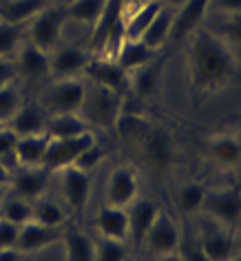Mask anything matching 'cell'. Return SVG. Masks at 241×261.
<instances>
[{"label":"cell","instance_id":"cell-1","mask_svg":"<svg viewBox=\"0 0 241 261\" xmlns=\"http://www.w3.org/2000/svg\"><path fill=\"white\" fill-rule=\"evenodd\" d=\"M186 67L191 100L195 107L212 100L237 80V60L234 51L217 31L195 29L188 36Z\"/></svg>","mask_w":241,"mask_h":261},{"label":"cell","instance_id":"cell-2","mask_svg":"<svg viewBox=\"0 0 241 261\" xmlns=\"http://www.w3.org/2000/svg\"><path fill=\"white\" fill-rule=\"evenodd\" d=\"M124 97L126 95L117 93V91L91 84V87H87L80 115L89 124H95L100 128H115L122 111H124Z\"/></svg>","mask_w":241,"mask_h":261},{"label":"cell","instance_id":"cell-3","mask_svg":"<svg viewBox=\"0 0 241 261\" xmlns=\"http://www.w3.org/2000/svg\"><path fill=\"white\" fill-rule=\"evenodd\" d=\"M67 9L64 5H53L51 3L49 7H44L40 14H38L34 20L27 24V40L36 47H40L42 51L51 54L58 42L62 38V29L67 24Z\"/></svg>","mask_w":241,"mask_h":261},{"label":"cell","instance_id":"cell-4","mask_svg":"<svg viewBox=\"0 0 241 261\" xmlns=\"http://www.w3.org/2000/svg\"><path fill=\"white\" fill-rule=\"evenodd\" d=\"M84 95H87V82L82 77H60L53 80L42 93V107L49 115L53 113H80Z\"/></svg>","mask_w":241,"mask_h":261},{"label":"cell","instance_id":"cell-5","mask_svg":"<svg viewBox=\"0 0 241 261\" xmlns=\"http://www.w3.org/2000/svg\"><path fill=\"white\" fill-rule=\"evenodd\" d=\"M135 144L140 148L142 160H144L148 164V168H153L155 173H166L173 168V164H175L173 140L164 128L157 126V124H151Z\"/></svg>","mask_w":241,"mask_h":261},{"label":"cell","instance_id":"cell-6","mask_svg":"<svg viewBox=\"0 0 241 261\" xmlns=\"http://www.w3.org/2000/svg\"><path fill=\"white\" fill-rule=\"evenodd\" d=\"M201 213L215 224L234 230L241 224V191L239 188H217L206 191Z\"/></svg>","mask_w":241,"mask_h":261},{"label":"cell","instance_id":"cell-7","mask_svg":"<svg viewBox=\"0 0 241 261\" xmlns=\"http://www.w3.org/2000/svg\"><path fill=\"white\" fill-rule=\"evenodd\" d=\"M93 142H95V135L91 130L67 140H51L42 162V168H47L49 173H58L67 166H73V162L80 158V153L84 148H89Z\"/></svg>","mask_w":241,"mask_h":261},{"label":"cell","instance_id":"cell-8","mask_svg":"<svg viewBox=\"0 0 241 261\" xmlns=\"http://www.w3.org/2000/svg\"><path fill=\"white\" fill-rule=\"evenodd\" d=\"M104 197L111 206L126 208L135 197H140V175L133 166L122 164L111 171L106 186H104Z\"/></svg>","mask_w":241,"mask_h":261},{"label":"cell","instance_id":"cell-9","mask_svg":"<svg viewBox=\"0 0 241 261\" xmlns=\"http://www.w3.org/2000/svg\"><path fill=\"white\" fill-rule=\"evenodd\" d=\"M93 54L82 47H56L49 54V75L53 80L60 77H80L87 71Z\"/></svg>","mask_w":241,"mask_h":261},{"label":"cell","instance_id":"cell-10","mask_svg":"<svg viewBox=\"0 0 241 261\" xmlns=\"http://www.w3.org/2000/svg\"><path fill=\"white\" fill-rule=\"evenodd\" d=\"M64 230H67V226H47V224H40V221L34 219V221H29V224L20 226L16 248L22 254L47 250V248L53 244H62Z\"/></svg>","mask_w":241,"mask_h":261},{"label":"cell","instance_id":"cell-11","mask_svg":"<svg viewBox=\"0 0 241 261\" xmlns=\"http://www.w3.org/2000/svg\"><path fill=\"white\" fill-rule=\"evenodd\" d=\"M179 241H181V232H179L177 221H175L168 213L159 211V215L155 217L153 226L148 228V232L144 237V246L155 254V257H159V254L177 252Z\"/></svg>","mask_w":241,"mask_h":261},{"label":"cell","instance_id":"cell-12","mask_svg":"<svg viewBox=\"0 0 241 261\" xmlns=\"http://www.w3.org/2000/svg\"><path fill=\"white\" fill-rule=\"evenodd\" d=\"M84 73H87L91 84H97V87H104V89H111V91H117V93L126 95L128 73L113 60V58L93 56Z\"/></svg>","mask_w":241,"mask_h":261},{"label":"cell","instance_id":"cell-13","mask_svg":"<svg viewBox=\"0 0 241 261\" xmlns=\"http://www.w3.org/2000/svg\"><path fill=\"white\" fill-rule=\"evenodd\" d=\"M91 175L77 166H67L60 171V184H62V197L67 206L73 213H82L84 206L89 204L91 195Z\"/></svg>","mask_w":241,"mask_h":261},{"label":"cell","instance_id":"cell-14","mask_svg":"<svg viewBox=\"0 0 241 261\" xmlns=\"http://www.w3.org/2000/svg\"><path fill=\"white\" fill-rule=\"evenodd\" d=\"M49 171L42 166H18L9 177V193L18 195V197H24L29 201H34L38 197H42L44 191H47V179Z\"/></svg>","mask_w":241,"mask_h":261},{"label":"cell","instance_id":"cell-15","mask_svg":"<svg viewBox=\"0 0 241 261\" xmlns=\"http://www.w3.org/2000/svg\"><path fill=\"white\" fill-rule=\"evenodd\" d=\"M14 60L18 75H22L31 84H38L44 77H49V54L40 47H36V44H31L29 40H24V44L18 47Z\"/></svg>","mask_w":241,"mask_h":261},{"label":"cell","instance_id":"cell-16","mask_svg":"<svg viewBox=\"0 0 241 261\" xmlns=\"http://www.w3.org/2000/svg\"><path fill=\"white\" fill-rule=\"evenodd\" d=\"M164 69H166V56L157 54L153 60H148L144 67L128 73V91H135L140 97H153L159 91Z\"/></svg>","mask_w":241,"mask_h":261},{"label":"cell","instance_id":"cell-17","mask_svg":"<svg viewBox=\"0 0 241 261\" xmlns=\"http://www.w3.org/2000/svg\"><path fill=\"white\" fill-rule=\"evenodd\" d=\"M159 211L162 208L157 206V201L151 199V197H135L131 204L126 206V213H128V237H131L138 246L144 244V237H146L148 228L153 226V221L159 215Z\"/></svg>","mask_w":241,"mask_h":261},{"label":"cell","instance_id":"cell-18","mask_svg":"<svg viewBox=\"0 0 241 261\" xmlns=\"http://www.w3.org/2000/svg\"><path fill=\"white\" fill-rule=\"evenodd\" d=\"M210 0H186L181 7L175 9L171 42H179L181 38H188L195 29L201 27V20L208 16Z\"/></svg>","mask_w":241,"mask_h":261},{"label":"cell","instance_id":"cell-19","mask_svg":"<svg viewBox=\"0 0 241 261\" xmlns=\"http://www.w3.org/2000/svg\"><path fill=\"white\" fill-rule=\"evenodd\" d=\"M201 248L210 257V261H226L232 254H237V244H234V234L228 228L219 226L212 221L210 228H204L201 234L197 237Z\"/></svg>","mask_w":241,"mask_h":261},{"label":"cell","instance_id":"cell-20","mask_svg":"<svg viewBox=\"0 0 241 261\" xmlns=\"http://www.w3.org/2000/svg\"><path fill=\"white\" fill-rule=\"evenodd\" d=\"M204 146L208 160L215 162L217 166L234 168L237 164H241V140L230 133L210 135V138H206Z\"/></svg>","mask_w":241,"mask_h":261},{"label":"cell","instance_id":"cell-21","mask_svg":"<svg viewBox=\"0 0 241 261\" xmlns=\"http://www.w3.org/2000/svg\"><path fill=\"white\" fill-rule=\"evenodd\" d=\"M49 113L40 102H22V107L18 109V113L7 122V126L14 130L18 138L22 135H36V133H44L47 126Z\"/></svg>","mask_w":241,"mask_h":261},{"label":"cell","instance_id":"cell-22","mask_svg":"<svg viewBox=\"0 0 241 261\" xmlns=\"http://www.w3.org/2000/svg\"><path fill=\"white\" fill-rule=\"evenodd\" d=\"M95 230L100 237L120 239L124 241L128 237V213L122 206L102 204L95 215Z\"/></svg>","mask_w":241,"mask_h":261},{"label":"cell","instance_id":"cell-23","mask_svg":"<svg viewBox=\"0 0 241 261\" xmlns=\"http://www.w3.org/2000/svg\"><path fill=\"white\" fill-rule=\"evenodd\" d=\"M164 5L159 0H146L142 5L135 7H126V16H124V34L128 40H140L142 34L148 29V24L155 20V16L162 11Z\"/></svg>","mask_w":241,"mask_h":261},{"label":"cell","instance_id":"cell-24","mask_svg":"<svg viewBox=\"0 0 241 261\" xmlns=\"http://www.w3.org/2000/svg\"><path fill=\"white\" fill-rule=\"evenodd\" d=\"M87 130H91V126L80 113H53L49 115L47 126H44V133L51 140L75 138V135H82Z\"/></svg>","mask_w":241,"mask_h":261},{"label":"cell","instance_id":"cell-25","mask_svg":"<svg viewBox=\"0 0 241 261\" xmlns=\"http://www.w3.org/2000/svg\"><path fill=\"white\" fill-rule=\"evenodd\" d=\"M51 138L47 133H36V135H22L18 138L16 144V160L18 166H42L44 155H47Z\"/></svg>","mask_w":241,"mask_h":261},{"label":"cell","instance_id":"cell-26","mask_svg":"<svg viewBox=\"0 0 241 261\" xmlns=\"http://www.w3.org/2000/svg\"><path fill=\"white\" fill-rule=\"evenodd\" d=\"M51 3L53 0H5L0 5V20L14 24H29Z\"/></svg>","mask_w":241,"mask_h":261},{"label":"cell","instance_id":"cell-27","mask_svg":"<svg viewBox=\"0 0 241 261\" xmlns=\"http://www.w3.org/2000/svg\"><path fill=\"white\" fill-rule=\"evenodd\" d=\"M173 18H175V9L171 7H162V11L155 16V20L148 24V29L142 34L140 40L148 44L155 51H164V47L171 42V29H173Z\"/></svg>","mask_w":241,"mask_h":261},{"label":"cell","instance_id":"cell-28","mask_svg":"<svg viewBox=\"0 0 241 261\" xmlns=\"http://www.w3.org/2000/svg\"><path fill=\"white\" fill-rule=\"evenodd\" d=\"M157 54H162V51H155L151 49L148 44H144L142 40H124V44L120 47V51H117L115 56V62L120 64L122 69L126 71V73H131V71L144 67V64L148 60H153Z\"/></svg>","mask_w":241,"mask_h":261},{"label":"cell","instance_id":"cell-29","mask_svg":"<svg viewBox=\"0 0 241 261\" xmlns=\"http://www.w3.org/2000/svg\"><path fill=\"white\" fill-rule=\"evenodd\" d=\"M64 246V261H95L93 254V239L80 228H69L62 237Z\"/></svg>","mask_w":241,"mask_h":261},{"label":"cell","instance_id":"cell-30","mask_svg":"<svg viewBox=\"0 0 241 261\" xmlns=\"http://www.w3.org/2000/svg\"><path fill=\"white\" fill-rule=\"evenodd\" d=\"M204 199H206V186L199 184V181H188L175 195V206L184 215H195L201 213Z\"/></svg>","mask_w":241,"mask_h":261},{"label":"cell","instance_id":"cell-31","mask_svg":"<svg viewBox=\"0 0 241 261\" xmlns=\"http://www.w3.org/2000/svg\"><path fill=\"white\" fill-rule=\"evenodd\" d=\"M104 3L106 0H71L64 5V9H67L69 20H77L87 27H93L104 9Z\"/></svg>","mask_w":241,"mask_h":261},{"label":"cell","instance_id":"cell-32","mask_svg":"<svg viewBox=\"0 0 241 261\" xmlns=\"http://www.w3.org/2000/svg\"><path fill=\"white\" fill-rule=\"evenodd\" d=\"M0 217L14 221L18 226L29 224V221H34V201L9 193V197L3 199V204H0Z\"/></svg>","mask_w":241,"mask_h":261},{"label":"cell","instance_id":"cell-33","mask_svg":"<svg viewBox=\"0 0 241 261\" xmlns=\"http://www.w3.org/2000/svg\"><path fill=\"white\" fill-rule=\"evenodd\" d=\"M34 219L47 226H67L69 215L64 213V208L58 201L42 195V197L34 199Z\"/></svg>","mask_w":241,"mask_h":261},{"label":"cell","instance_id":"cell-34","mask_svg":"<svg viewBox=\"0 0 241 261\" xmlns=\"http://www.w3.org/2000/svg\"><path fill=\"white\" fill-rule=\"evenodd\" d=\"M22 34H27V24H14L0 20V58L14 56L22 44Z\"/></svg>","mask_w":241,"mask_h":261},{"label":"cell","instance_id":"cell-35","mask_svg":"<svg viewBox=\"0 0 241 261\" xmlns=\"http://www.w3.org/2000/svg\"><path fill=\"white\" fill-rule=\"evenodd\" d=\"M93 254L95 261H128L126 246L120 239H109V237L93 239Z\"/></svg>","mask_w":241,"mask_h":261},{"label":"cell","instance_id":"cell-36","mask_svg":"<svg viewBox=\"0 0 241 261\" xmlns=\"http://www.w3.org/2000/svg\"><path fill=\"white\" fill-rule=\"evenodd\" d=\"M16 144H18V135L5 124V126L0 128V162H3V166L7 168L9 173H14L18 168Z\"/></svg>","mask_w":241,"mask_h":261},{"label":"cell","instance_id":"cell-37","mask_svg":"<svg viewBox=\"0 0 241 261\" xmlns=\"http://www.w3.org/2000/svg\"><path fill=\"white\" fill-rule=\"evenodd\" d=\"M20 107H22V97L14 87H11V84L0 89V122L7 124L11 117L18 113V109Z\"/></svg>","mask_w":241,"mask_h":261},{"label":"cell","instance_id":"cell-38","mask_svg":"<svg viewBox=\"0 0 241 261\" xmlns=\"http://www.w3.org/2000/svg\"><path fill=\"white\" fill-rule=\"evenodd\" d=\"M104 158H106V151H104L102 144L95 140L89 148H84V151L80 153V158H77V160L73 162V166L82 168V171H87V173H93L95 168L104 162Z\"/></svg>","mask_w":241,"mask_h":261},{"label":"cell","instance_id":"cell-39","mask_svg":"<svg viewBox=\"0 0 241 261\" xmlns=\"http://www.w3.org/2000/svg\"><path fill=\"white\" fill-rule=\"evenodd\" d=\"M217 34L228 42V47H230L232 51L241 54V16L226 18V20L219 24Z\"/></svg>","mask_w":241,"mask_h":261},{"label":"cell","instance_id":"cell-40","mask_svg":"<svg viewBox=\"0 0 241 261\" xmlns=\"http://www.w3.org/2000/svg\"><path fill=\"white\" fill-rule=\"evenodd\" d=\"M181 261H210V257L206 254V250L201 248L197 239H188V241H179L177 248Z\"/></svg>","mask_w":241,"mask_h":261},{"label":"cell","instance_id":"cell-41","mask_svg":"<svg viewBox=\"0 0 241 261\" xmlns=\"http://www.w3.org/2000/svg\"><path fill=\"white\" fill-rule=\"evenodd\" d=\"M18 232H20V226L5 219V217H0V250H5V248H16Z\"/></svg>","mask_w":241,"mask_h":261},{"label":"cell","instance_id":"cell-42","mask_svg":"<svg viewBox=\"0 0 241 261\" xmlns=\"http://www.w3.org/2000/svg\"><path fill=\"white\" fill-rule=\"evenodd\" d=\"M221 14L226 18L230 16H241V0H210L208 14Z\"/></svg>","mask_w":241,"mask_h":261},{"label":"cell","instance_id":"cell-43","mask_svg":"<svg viewBox=\"0 0 241 261\" xmlns=\"http://www.w3.org/2000/svg\"><path fill=\"white\" fill-rule=\"evenodd\" d=\"M16 75H18V69H16V60H14V58H11V56L0 58V89L14 82Z\"/></svg>","mask_w":241,"mask_h":261},{"label":"cell","instance_id":"cell-44","mask_svg":"<svg viewBox=\"0 0 241 261\" xmlns=\"http://www.w3.org/2000/svg\"><path fill=\"white\" fill-rule=\"evenodd\" d=\"M0 261H24V254L18 248H5L0 250Z\"/></svg>","mask_w":241,"mask_h":261},{"label":"cell","instance_id":"cell-45","mask_svg":"<svg viewBox=\"0 0 241 261\" xmlns=\"http://www.w3.org/2000/svg\"><path fill=\"white\" fill-rule=\"evenodd\" d=\"M9 177H11V173L3 166V162H0V186H7L9 184Z\"/></svg>","mask_w":241,"mask_h":261},{"label":"cell","instance_id":"cell-46","mask_svg":"<svg viewBox=\"0 0 241 261\" xmlns=\"http://www.w3.org/2000/svg\"><path fill=\"white\" fill-rule=\"evenodd\" d=\"M157 261H181L179 252H168V254H159Z\"/></svg>","mask_w":241,"mask_h":261},{"label":"cell","instance_id":"cell-47","mask_svg":"<svg viewBox=\"0 0 241 261\" xmlns=\"http://www.w3.org/2000/svg\"><path fill=\"white\" fill-rule=\"evenodd\" d=\"M162 5H166V7H171V9H177V7H181V5L186 3V0H159Z\"/></svg>","mask_w":241,"mask_h":261},{"label":"cell","instance_id":"cell-48","mask_svg":"<svg viewBox=\"0 0 241 261\" xmlns=\"http://www.w3.org/2000/svg\"><path fill=\"white\" fill-rule=\"evenodd\" d=\"M234 244H237V252H241V224L237 226V234H234Z\"/></svg>","mask_w":241,"mask_h":261},{"label":"cell","instance_id":"cell-49","mask_svg":"<svg viewBox=\"0 0 241 261\" xmlns=\"http://www.w3.org/2000/svg\"><path fill=\"white\" fill-rule=\"evenodd\" d=\"M124 3H126V7H135V5H142L146 0H124Z\"/></svg>","mask_w":241,"mask_h":261},{"label":"cell","instance_id":"cell-50","mask_svg":"<svg viewBox=\"0 0 241 261\" xmlns=\"http://www.w3.org/2000/svg\"><path fill=\"white\" fill-rule=\"evenodd\" d=\"M5 193H7V186H0V204H3V199H5Z\"/></svg>","mask_w":241,"mask_h":261},{"label":"cell","instance_id":"cell-51","mask_svg":"<svg viewBox=\"0 0 241 261\" xmlns=\"http://www.w3.org/2000/svg\"><path fill=\"white\" fill-rule=\"evenodd\" d=\"M226 261H241V252H237V254H232L230 259H226Z\"/></svg>","mask_w":241,"mask_h":261},{"label":"cell","instance_id":"cell-52","mask_svg":"<svg viewBox=\"0 0 241 261\" xmlns=\"http://www.w3.org/2000/svg\"><path fill=\"white\" fill-rule=\"evenodd\" d=\"M3 126H5V124H3V122H0V128H3Z\"/></svg>","mask_w":241,"mask_h":261}]
</instances>
